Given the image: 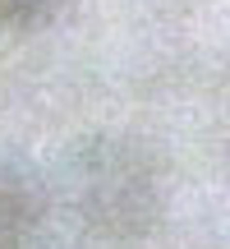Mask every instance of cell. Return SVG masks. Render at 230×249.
<instances>
[{
  "mask_svg": "<svg viewBox=\"0 0 230 249\" xmlns=\"http://www.w3.org/2000/svg\"><path fill=\"white\" fill-rule=\"evenodd\" d=\"M23 231V198H18V185L0 180V249H9Z\"/></svg>",
  "mask_w": 230,
  "mask_h": 249,
  "instance_id": "cell-1",
  "label": "cell"
}]
</instances>
